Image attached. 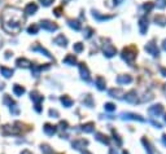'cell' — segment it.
<instances>
[{"label": "cell", "mask_w": 166, "mask_h": 154, "mask_svg": "<svg viewBox=\"0 0 166 154\" xmlns=\"http://www.w3.org/2000/svg\"><path fill=\"white\" fill-rule=\"evenodd\" d=\"M23 21L21 11L17 9H5L3 13V27L9 34H17L21 31V23Z\"/></svg>", "instance_id": "6da1fadb"}, {"label": "cell", "mask_w": 166, "mask_h": 154, "mask_svg": "<svg viewBox=\"0 0 166 154\" xmlns=\"http://www.w3.org/2000/svg\"><path fill=\"white\" fill-rule=\"evenodd\" d=\"M135 56H136V53H135V48H134V47H131V48H126V49L123 51V55H122V57H123V60H126L127 62H130V64L134 61Z\"/></svg>", "instance_id": "7a4b0ae2"}, {"label": "cell", "mask_w": 166, "mask_h": 154, "mask_svg": "<svg viewBox=\"0 0 166 154\" xmlns=\"http://www.w3.org/2000/svg\"><path fill=\"white\" fill-rule=\"evenodd\" d=\"M145 51H147L148 53H150L152 56L158 55V49H157V47H156V44H153V43H148V44L145 45Z\"/></svg>", "instance_id": "3957f363"}, {"label": "cell", "mask_w": 166, "mask_h": 154, "mask_svg": "<svg viewBox=\"0 0 166 154\" xmlns=\"http://www.w3.org/2000/svg\"><path fill=\"white\" fill-rule=\"evenodd\" d=\"M148 112H149L150 115H153V117H157V115H160L161 113H162V106H161V105H154V106L149 108Z\"/></svg>", "instance_id": "277c9868"}, {"label": "cell", "mask_w": 166, "mask_h": 154, "mask_svg": "<svg viewBox=\"0 0 166 154\" xmlns=\"http://www.w3.org/2000/svg\"><path fill=\"white\" fill-rule=\"evenodd\" d=\"M40 26H42L43 28H46V30H50V31L57 30V25H55V23H52V22H50V21H43Z\"/></svg>", "instance_id": "5b68a950"}, {"label": "cell", "mask_w": 166, "mask_h": 154, "mask_svg": "<svg viewBox=\"0 0 166 154\" xmlns=\"http://www.w3.org/2000/svg\"><path fill=\"white\" fill-rule=\"evenodd\" d=\"M139 27H140V32H141V34H144L145 31H147V28H148V20H147L145 17L140 18V21H139Z\"/></svg>", "instance_id": "8992f818"}, {"label": "cell", "mask_w": 166, "mask_h": 154, "mask_svg": "<svg viewBox=\"0 0 166 154\" xmlns=\"http://www.w3.org/2000/svg\"><path fill=\"white\" fill-rule=\"evenodd\" d=\"M104 53L108 56V57L114 56V55H116V48L112 45V44H106V45L104 47Z\"/></svg>", "instance_id": "52a82bcc"}, {"label": "cell", "mask_w": 166, "mask_h": 154, "mask_svg": "<svg viewBox=\"0 0 166 154\" xmlns=\"http://www.w3.org/2000/svg\"><path fill=\"white\" fill-rule=\"evenodd\" d=\"M125 100L127 101V102L135 104V102H136V100H138V97H136V92H135V91H131L130 93H127V95H126Z\"/></svg>", "instance_id": "ba28073f"}, {"label": "cell", "mask_w": 166, "mask_h": 154, "mask_svg": "<svg viewBox=\"0 0 166 154\" xmlns=\"http://www.w3.org/2000/svg\"><path fill=\"white\" fill-rule=\"evenodd\" d=\"M36 9H38L36 4L30 3V4H27V7L25 8V13H26V14H34V13L36 12Z\"/></svg>", "instance_id": "9c48e42d"}, {"label": "cell", "mask_w": 166, "mask_h": 154, "mask_svg": "<svg viewBox=\"0 0 166 154\" xmlns=\"http://www.w3.org/2000/svg\"><path fill=\"white\" fill-rule=\"evenodd\" d=\"M79 70H81L82 78H85L86 80H88V78H90V73H88V70H87V67L85 66V64H81V66H79Z\"/></svg>", "instance_id": "30bf717a"}, {"label": "cell", "mask_w": 166, "mask_h": 154, "mask_svg": "<svg viewBox=\"0 0 166 154\" xmlns=\"http://www.w3.org/2000/svg\"><path fill=\"white\" fill-rule=\"evenodd\" d=\"M0 73L5 76V78H9V76H12L13 70L12 69H8V67H5V66H0Z\"/></svg>", "instance_id": "8fae6325"}, {"label": "cell", "mask_w": 166, "mask_h": 154, "mask_svg": "<svg viewBox=\"0 0 166 154\" xmlns=\"http://www.w3.org/2000/svg\"><path fill=\"white\" fill-rule=\"evenodd\" d=\"M87 145V141L86 140H77L73 142V148H75V149H83Z\"/></svg>", "instance_id": "7c38bea8"}, {"label": "cell", "mask_w": 166, "mask_h": 154, "mask_svg": "<svg viewBox=\"0 0 166 154\" xmlns=\"http://www.w3.org/2000/svg\"><path fill=\"white\" fill-rule=\"evenodd\" d=\"M44 132L48 135V136H52V135L56 132V128L53 126H51V124H46V126H44Z\"/></svg>", "instance_id": "4fadbf2b"}, {"label": "cell", "mask_w": 166, "mask_h": 154, "mask_svg": "<svg viewBox=\"0 0 166 154\" xmlns=\"http://www.w3.org/2000/svg\"><path fill=\"white\" fill-rule=\"evenodd\" d=\"M55 43L56 44H58V45H66V38L64 36V35H58L56 39H55Z\"/></svg>", "instance_id": "5bb4252c"}, {"label": "cell", "mask_w": 166, "mask_h": 154, "mask_svg": "<svg viewBox=\"0 0 166 154\" xmlns=\"http://www.w3.org/2000/svg\"><path fill=\"white\" fill-rule=\"evenodd\" d=\"M17 65L18 66H23V67H29V66L31 65V62L27 61L26 59H18L17 60Z\"/></svg>", "instance_id": "9a60e30c"}, {"label": "cell", "mask_w": 166, "mask_h": 154, "mask_svg": "<svg viewBox=\"0 0 166 154\" xmlns=\"http://www.w3.org/2000/svg\"><path fill=\"white\" fill-rule=\"evenodd\" d=\"M117 82H118V83H130L131 82V76H129V75H123V76H118V78H117Z\"/></svg>", "instance_id": "2e32d148"}, {"label": "cell", "mask_w": 166, "mask_h": 154, "mask_svg": "<svg viewBox=\"0 0 166 154\" xmlns=\"http://www.w3.org/2000/svg\"><path fill=\"white\" fill-rule=\"evenodd\" d=\"M123 118L126 119H134V121H143V118H140L139 115H136V114H131V113H127V114H123Z\"/></svg>", "instance_id": "e0dca14e"}, {"label": "cell", "mask_w": 166, "mask_h": 154, "mask_svg": "<svg viewBox=\"0 0 166 154\" xmlns=\"http://www.w3.org/2000/svg\"><path fill=\"white\" fill-rule=\"evenodd\" d=\"M61 102L64 104V106L69 108V106H71V105H73V100H71V99H69V97H66V96H64V97L61 99Z\"/></svg>", "instance_id": "ac0fdd59"}, {"label": "cell", "mask_w": 166, "mask_h": 154, "mask_svg": "<svg viewBox=\"0 0 166 154\" xmlns=\"http://www.w3.org/2000/svg\"><path fill=\"white\" fill-rule=\"evenodd\" d=\"M96 83H97V88L99 89H104L105 88V80L101 78V76H99V78L96 79Z\"/></svg>", "instance_id": "d6986e66"}, {"label": "cell", "mask_w": 166, "mask_h": 154, "mask_svg": "<svg viewBox=\"0 0 166 154\" xmlns=\"http://www.w3.org/2000/svg\"><path fill=\"white\" fill-rule=\"evenodd\" d=\"M82 129L85 132H94V123H88V124H85V126L82 127Z\"/></svg>", "instance_id": "ffe728a7"}, {"label": "cell", "mask_w": 166, "mask_h": 154, "mask_svg": "<svg viewBox=\"0 0 166 154\" xmlns=\"http://www.w3.org/2000/svg\"><path fill=\"white\" fill-rule=\"evenodd\" d=\"M13 89H14V93H16L17 96H21V95H23V92H25V88H23V87H19L18 84L14 85Z\"/></svg>", "instance_id": "44dd1931"}, {"label": "cell", "mask_w": 166, "mask_h": 154, "mask_svg": "<svg viewBox=\"0 0 166 154\" xmlns=\"http://www.w3.org/2000/svg\"><path fill=\"white\" fill-rule=\"evenodd\" d=\"M154 21L158 23V25H166V17L164 16H157L154 18Z\"/></svg>", "instance_id": "7402d4cb"}, {"label": "cell", "mask_w": 166, "mask_h": 154, "mask_svg": "<svg viewBox=\"0 0 166 154\" xmlns=\"http://www.w3.org/2000/svg\"><path fill=\"white\" fill-rule=\"evenodd\" d=\"M75 57L74 56H67L66 57V59L64 60V62H65V64H70V65H74L75 64Z\"/></svg>", "instance_id": "603a6c76"}, {"label": "cell", "mask_w": 166, "mask_h": 154, "mask_svg": "<svg viewBox=\"0 0 166 154\" xmlns=\"http://www.w3.org/2000/svg\"><path fill=\"white\" fill-rule=\"evenodd\" d=\"M69 26L73 27V28H75V30H79V28H81L79 22H78V21H73V20L69 21Z\"/></svg>", "instance_id": "cb8c5ba5"}, {"label": "cell", "mask_w": 166, "mask_h": 154, "mask_svg": "<svg viewBox=\"0 0 166 154\" xmlns=\"http://www.w3.org/2000/svg\"><path fill=\"white\" fill-rule=\"evenodd\" d=\"M38 28H39V26H38V25H34V26H30V27H29V28H27V31L30 32V34H36Z\"/></svg>", "instance_id": "d4e9b609"}, {"label": "cell", "mask_w": 166, "mask_h": 154, "mask_svg": "<svg viewBox=\"0 0 166 154\" xmlns=\"http://www.w3.org/2000/svg\"><path fill=\"white\" fill-rule=\"evenodd\" d=\"M157 7L158 8H165L166 7V0H157Z\"/></svg>", "instance_id": "484cf974"}, {"label": "cell", "mask_w": 166, "mask_h": 154, "mask_svg": "<svg viewBox=\"0 0 166 154\" xmlns=\"http://www.w3.org/2000/svg\"><path fill=\"white\" fill-rule=\"evenodd\" d=\"M114 109H116V106L113 104H106L105 105V110H108V112H113Z\"/></svg>", "instance_id": "4316f807"}, {"label": "cell", "mask_w": 166, "mask_h": 154, "mask_svg": "<svg viewBox=\"0 0 166 154\" xmlns=\"http://www.w3.org/2000/svg\"><path fill=\"white\" fill-rule=\"evenodd\" d=\"M82 48H83V45L81 44V43H77V44L74 45V51H75V52H81Z\"/></svg>", "instance_id": "83f0119b"}, {"label": "cell", "mask_w": 166, "mask_h": 154, "mask_svg": "<svg viewBox=\"0 0 166 154\" xmlns=\"http://www.w3.org/2000/svg\"><path fill=\"white\" fill-rule=\"evenodd\" d=\"M40 2H42V4H44V5H50L53 0H40Z\"/></svg>", "instance_id": "f1b7e54d"}, {"label": "cell", "mask_w": 166, "mask_h": 154, "mask_svg": "<svg viewBox=\"0 0 166 154\" xmlns=\"http://www.w3.org/2000/svg\"><path fill=\"white\" fill-rule=\"evenodd\" d=\"M21 154H31V153H30V152H29V150H23V152H22Z\"/></svg>", "instance_id": "f546056e"}, {"label": "cell", "mask_w": 166, "mask_h": 154, "mask_svg": "<svg viewBox=\"0 0 166 154\" xmlns=\"http://www.w3.org/2000/svg\"><path fill=\"white\" fill-rule=\"evenodd\" d=\"M162 141H164V144L166 145V136H164V139H162Z\"/></svg>", "instance_id": "4dcf8cb0"}, {"label": "cell", "mask_w": 166, "mask_h": 154, "mask_svg": "<svg viewBox=\"0 0 166 154\" xmlns=\"http://www.w3.org/2000/svg\"><path fill=\"white\" fill-rule=\"evenodd\" d=\"M164 48H165V49H166V40L164 42Z\"/></svg>", "instance_id": "1f68e13d"}, {"label": "cell", "mask_w": 166, "mask_h": 154, "mask_svg": "<svg viewBox=\"0 0 166 154\" xmlns=\"http://www.w3.org/2000/svg\"><path fill=\"white\" fill-rule=\"evenodd\" d=\"M83 154H91V153H88V152H83Z\"/></svg>", "instance_id": "d6a6232c"}, {"label": "cell", "mask_w": 166, "mask_h": 154, "mask_svg": "<svg viewBox=\"0 0 166 154\" xmlns=\"http://www.w3.org/2000/svg\"><path fill=\"white\" fill-rule=\"evenodd\" d=\"M123 154H127V153H123Z\"/></svg>", "instance_id": "836d02e7"}, {"label": "cell", "mask_w": 166, "mask_h": 154, "mask_svg": "<svg viewBox=\"0 0 166 154\" xmlns=\"http://www.w3.org/2000/svg\"><path fill=\"white\" fill-rule=\"evenodd\" d=\"M165 121H166V117H165Z\"/></svg>", "instance_id": "e575fe53"}, {"label": "cell", "mask_w": 166, "mask_h": 154, "mask_svg": "<svg viewBox=\"0 0 166 154\" xmlns=\"http://www.w3.org/2000/svg\"><path fill=\"white\" fill-rule=\"evenodd\" d=\"M66 2H67V0H66Z\"/></svg>", "instance_id": "d590c367"}]
</instances>
